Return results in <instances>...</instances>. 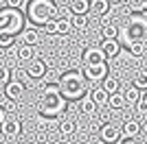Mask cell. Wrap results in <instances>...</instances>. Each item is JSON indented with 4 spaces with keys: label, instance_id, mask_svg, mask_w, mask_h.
<instances>
[{
    "label": "cell",
    "instance_id": "34",
    "mask_svg": "<svg viewBox=\"0 0 147 144\" xmlns=\"http://www.w3.org/2000/svg\"><path fill=\"white\" fill-rule=\"evenodd\" d=\"M7 5L11 7V9H20V7L24 5V0H7Z\"/></svg>",
    "mask_w": 147,
    "mask_h": 144
},
{
    "label": "cell",
    "instance_id": "14",
    "mask_svg": "<svg viewBox=\"0 0 147 144\" xmlns=\"http://www.w3.org/2000/svg\"><path fill=\"white\" fill-rule=\"evenodd\" d=\"M108 105H110L112 109H123L127 105V101H125V96H123L121 92H112V94H108Z\"/></svg>",
    "mask_w": 147,
    "mask_h": 144
},
{
    "label": "cell",
    "instance_id": "39",
    "mask_svg": "<svg viewBox=\"0 0 147 144\" xmlns=\"http://www.w3.org/2000/svg\"><path fill=\"white\" fill-rule=\"evenodd\" d=\"M61 144H75V142H73V140H70V138H66V140H64V142H61Z\"/></svg>",
    "mask_w": 147,
    "mask_h": 144
},
{
    "label": "cell",
    "instance_id": "30",
    "mask_svg": "<svg viewBox=\"0 0 147 144\" xmlns=\"http://www.w3.org/2000/svg\"><path fill=\"white\" fill-rule=\"evenodd\" d=\"M13 33H9V31H0V46L2 48H7V46H11L13 44Z\"/></svg>",
    "mask_w": 147,
    "mask_h": 144
},
{
    "label": "cell",
    "instance_id": "18",
    "mask_svg": "<svg viewBox=\"0 0 147 144\" xmlns=\"http://www.w3.org/2000/svg\"><path fill=\"white\" fill-rule=\"evenodd\" d=\"M75 131H77V122L75 120H61L59 122V133L64 138H70Z\"/></svg>",
    "mask_w": 147,
    "mask_h": 144
},
{
    "label": "cell",
    "instance_id": "25",
    "mask_svg": "<svg viewBox=\"0 0 147 144\" xmlns=\"http://www.w3.org/2000/svg\"><path fill=\"white\" fill-rule=\"evenodd\" d=\"M145 37V24H132V31H129V42L134 39H143Z\"/></svg>",
    "mask_w": 147,
    "mask_h": 144
},
{
    "label": "cell",
    "instance_id": "9",
    "mask_svg": "<svg viewBox=\"0 0 147 144\" xmlns=\"http://www.w3.org/2000/svg\"><path fill=\"white\" fill-rule=\"evenodd\" d=\"M103 61H108L105 59V55H103V50L101 48H86L84 50V66H88V63H103Z\"/></svg>",
    "mask_w": 147,
    "mask_h": 144
},
{
    "label": "cell",
    "instance_id": "40",
    "mask_svg": "<svg viewBox=\"0 0 147 144\" xmlns=\"http://www.w3.org/2000/svg\"><path fill=\"white\" fill-rule=\"evenodd\" d=\"M108 2H110V5H117V2H121V0H108Z\"/></svg>",
    "mask_w": 147,
    "mask_h": 144
},
{
    "label": "cell",
    "instance_id": "32",
    "mask_svg": "<svg viewBox=\"0 0 147 144\" xmlns=\"http://www.w3.org/2000/svg\"><path fill=\"white\" fill-rule=\"evenodd\" d=\"M16 107H18V101L5 98V103H2V109H5V111H16Z\"/></svg>",
    "mask_w": 147,
    "mask_h": 144
},
{
    "label": "cell",
    "instance_id": "23",
    "mask_svg": "<svg viewBox=\"0 0 147 144\" xmlns=\"http://www.w3.org/2000/svg\"><path fill=\"white\" fill-rule=\"evenodd\" d=\"M33 55H35V50H33V46H29V44H24V46L18 48V59L20 61H31Z\"/></svg>",
    "mask_w": 147,
    "mask_h": 144
},
{
    "label": "cell",
    "instance_id": "6",
    "mask_svg": "<svg viewBox=\"0 0 147 144\" xmlns=\"http://www.w3.org/2000/svg\"><path fill=\"white\" fill-rule=\"evenodd\" d=\"M24 92H26V87H24V83L22 81H18V79H9L5 83V96L7 98H13V101H18V98H22L24 96Z\"/></svg>",
    "mask_w": 147,
    "mask_h": 144
},
{
    "label": "cell",
    "instance_id": "19",
    "mask_svg": "<svg viewBox=\"0 0 147 144\" xmlns=\"http://www.w3.org/2000/svg\"><path fill=\"white\" fill-rule=\"evenodd\" d=\"M70 11L86 15V13L90 11V0H70Z\"/></svg>",
    "mask_w": 147,
    "mask_h": 144
},
{
    "label": "cell",
    "instance_id": "35",
    "mask_svg": "<svg viewBox=\"0 0 147 144\" xmlns=\"http://www.w3.org/2000/svg\"><path fill=\"white\" fill-rule=\"evenodd\" d=\"M132 7H134V9H138V7H141V9H147V0H132Z\"/></svg>",
    "mask_w": 147,
    "mask_h": 144
},
{
    "label": "cell",
    "instance_id": "24",
    "mask_svg": "<svg viewBox=\"0 0 147 144\" xmlns=\"http://www.w3.org/2000/svg\"><path fill=\"white\" fill-rule=\"evenodd\" d=\"M101 87H103L108 94H112V92H119V79H117V77H105Z\"/></svg>",
    "mask_w": 147,
    "mask_h": 144
},
{
    "label": "cell",
    "instance_id": "43",
    "mask_svg": "<svg viewBox=\"0 0 147 144\" xmlns=\"http://www.w3.org/2000/svg\"><path fill=\"white\" fill-rule=\"evenodd\" d=\"M145 98H147V94H145Z\"/></svg>",
    "mask_w": 147,
    "mask_h": 144
},
{
    "label": "cell",
    "instance_id": "26",
    "mask_svg": "<svg viewBox=\"0 0 147 144\" xmlns=\"http://www.w3.org/2000/svg\"><path fill=\"white\" fill-rule=\"evenodd\" d=\"M101 35H103V39H117L119 37V29L114 26V24H103Z\"/></svg>",
    "mask_w": 147,
    "mask_h": 144
},
{
    "label": "cell",
    "instance_id": "3",
    "mask_svg": "<svg viewBox=\"0 0 147 144\" xmlns=\"http://www.w3.org/2000/svg\"><path fill=\"white\" fill-rule=\"evenodd\" d=\"M64 107H66V98L61 94H46L44 92V96L37 101V111L42 116H59L61 111H64Z\"/></svg>",
    "mask_w": 147,
    "mask_h": 144
},
{
    "label": "cell",
    "instance_id": "42",
    "mask_svg": "<svg viewBox=\"0 0 147 144\" xmlns=\"http://www.w3.org/2000/svg\"><path fill=\"white\" fill-rule=\"evenodd\" d=\"M129 144H134V142H129Z\"/></svg>",
    "mask_w": 147,
    "mask_h": 144
},
{
    "label": "cell",
    "instance_id": "12",
    "mask_svg": "<svg viewBox=\"0 0 147 144\" xmlns=\"http://www.w3.org/2000/svg\"><path fill=\"white\" fill-rule=\"evenodd\" d=\"M101 50H103L105 59H112V57H117L119 53H121V46H119L117 39H103V44H101Z\"/></svg>",
    "mask_w": 147,
    "mask_h": 144
},
{
    "label": "cell",
    "instance_id": "37",
    "mask_svg": "<svg viewBox=\"0 0 147 144\" xmlns=\"http://www.w3.org/2000/svg\"><path fill=\"white\" fill-rule=\"evenodd\" d=\"M143 50L147 53V37H143Z\"/></svg>",
    "mask_w": 147,
    "mask_h": 144
},
{
    "label": "cell",
    "instance_id": "17",
    "mask_svg": "<svg viewBox=\"0 0 147 144\" xmlns=\"http://www.w3.org/2000/svg\"><path fill=\"white\" fill-rule=\"evenodd\" d=\"M73 31V22L68 18H59V20H55V33L57 35H68Z\"/></svg>",
    "mask_w": 147,
    "mask_h": 144
},
{
    "label": "cell",
    "instance_id": "31",
    "mask_svg": "<svg viewBox=\"0 0 147 144\" xmlns=\"http://www.w3.org/2000/svg\"><path fill=\"white\" fill-rule=\"evenodd\" d=\"M9 79H11V72H9V68H7V66H0V85H5Z\"/></svg>",
    "mask_w": 147,
    "mask_h": 144
},
{
    "label": "cell",
    "instance_id": "8",
    "mask_svg": "<svg viewBox=\"0 0 147 144\" xmlns=\"http://www.w3.org/2000/svg\"><path fill=\"white\" fill-rule=\"evenodd\" d=\"M0 131H2V135H7V138H16V135L22 133V122H20L18 118H7L5 122H2V127H0Z\"/></svg>",
    "mask_w": 147,
    "mask_h": 144
},
{
    "label": "cell",
    "instance_id": "7",
    "mask_svg": "<svg viewBox=\"0 0 147 144\" xmlns=\"http://www.w3.org/2000/svg\"><path fill=\"white\" fill-rule=\"evenodd\" d=\"M99 138L103 140L105 144H114V142H119V138H121V129L114 127V125H103L99 129Z\"/></svg>",
    "mask_w": 147,
    "mask_h": 144
},
{
    "label": "cell",
    "instance_id": "29",
    "mask_svg": "<svg viewBox=\"0 0 147 144\" xmlns=\"http://www.w3.org/2000/svg\"><path fill=\"white\" fill-rule=\"evenodd\" d=\"M134 107H136V114L138 116H147V98H145V94L134 103Z\"/></svg>",
    "mask_w": 147,
    "mask_h": 144
},
{
    "label": "cell",
    "instance_id": "1",
    "mask_svg": "<svg viewBox=\"0 0 147 144\" xmlns=\"http://www.w3.org/2000/svg\"><path fill=\"white\" fill-rule=\"evenodd\" d=\"M59 92L64 98H70V101H77L84 94H88V79L84 77V72H66L64 77L59 79Z\"/></svg>",
    "mask_w": 147,
    "mask_h": 144
},
{
    "label": "cell",
    "instance_id": "22",
    "mask_svg": "<svg viewBox=\"0 0 147 144\" xmlns=\"http://www.w3.org/2000/svg\"><path fill=\"white\" fill-rule=\"evenodd\" d=\"M22 39H24V44H29V46H37L40 44V33H37L35 29H29L22 33Z\"/></svg>",
    "mask_w": 147,
    "mask_h": 144
},
{
    "label": "cell",
    "instance_id": "10",
    "mask_svg": "<svg viewBox=\"0 0 147 144\" xmlns=\"http://www.w3.org/2000/svg\"><path fill=\"white\" fill-rule=\"evenodd\" d=\"M26 77H31V79H42V77H46V63H44L42 59L31 61L29 68H26Z\"/></svg>",
    "mask_w": 147,
    "mask_h": 144
},
{
    "label": "cell",
    "instance_id": "27",
    "mask_svg": "<svg viewBox=\"0 0 147 144\" xmlns=\"http://www.w3.org/2000/svg\"><path fill=\"white\" fill-rule=\"evenodd\" d=\"M70 22H73V29H86L88 26V18L84 15V13H73Z\"/></svg>",
    "mask_w": 147,
    "mask_h": 144
},
{
    "label": "cell",
    "instance_id": "33",
    "mask_svg": "<svg viewBox=\"0 0 147 144\" xmlns=\"http://www.w3.org/2000/svg\"><path fill=\"white\" fill-rule=\"evenodd\" d=\"M44 92H46V94H61L59 92V83H49L46 87H44Z\"/></svg>",
    "mask_w": 147,
    "mask_h": 144
},
{
    "label": "cell",
    "instance_id": "16",
    "mask_svg": "<svg viewBox=\"0 0 147 144\" xmlns=\"http://www.w3.org/2000/svg\"><path fill=\"white\" fill-rule=\"evenodd\" d=\"M132 83H134L141 92H145V90H147V70H145V68H143V70H136V72H134V77H132Z\"/></svg>",
    "mask_w": 147,
    "mask_h": 144
},
{
    "label": "cell",
    "instance_id": "21",
    "mask_svg": "<svg viewBox=\"0 0 147 144\" xmlns=\"http://www.w3.org/2000/svg\"><path fill=\"white\" fill-rule=\"evenodd\" d=\"M123 96H125V101H127V105H134L136 101H138V98H141V90H138V87H136V85H132V87H127V90L123 92Z\"/></svg>",
    "mask_w": 147,
    "mask_h": 144
},
{
    "label": "cell",
    "instance_id": "41",
    "mask_svg": "<svg viewBox=\"0 0 147 144\" xmlns=\"http://www.w3.org/2000/svg\"><path fill=\"white\" fill-rule=\"evenodd\" d=\"M37 144H44V142H37Z\"/></svg>",
    "mask_w": 147,
    "mask_h": 144
},
{
    "label": "cell",
    "instance_id": "20",
    "mask_svg": "<svg viewBox=\"0 0 147 144\" xmlns=\"http://www.w3.org/2000/svg\"><path fill=\"white\" fill-rule=\"evenodd\" d=\"M88 94H90V98L97 103V105H105V103H108V92H105L103 87H94V90H90Z\"/></svg>",
    "mask_w": 147,
    "mask_h": 144
},
{
    "label": "cell",
    "instance_id": "11",
    "mask_svg": "<svg viewBox=\"0 0 147 144\" xmlns=\"http://www.w3.org/2000/svg\"><path fill=\"white\" fill-rule=\"evenodd\" d=\"M141 133V122L138 120H125L123 122V129H121V135L125 140H132V138H136Z\"/></svg>",
    "mask_w": 147,
    "mask_h": 144
},
{
    "label": "cell",
    "instance_id": "38",
    "mask_svg": "<svg viewBox=\"0 0 147 144\" xmlns=\"http://www.w3.org/2000/svg\"><path fill=\"white\" fill-rule=\"evenodd\" d=\"M81 144H97V142H94V140H84Z\"/></svg>",
    "mask_w": 147,
    "mask_h": 144
},
{
    "label": "cell",
    "instance_id": "5",
    "mask_svg": "<svg viewBox=\"0 0 147 144\" xmlns=\"http://www.w3.org/2000/svg\"><path fill=\"white\" fill-rule=\"evenodd\" d=\"M84 77L88 81H103L108 77V63H88L84 66Z\"/></svg>",
    "mask_w": 147,
    "mask_h": 144
},
{
    "label": "cell",
    "instance_id": "2",
    "mask_svg": "<svg viewBox=\"0 0 147 144\" xmlns=\"http://www.w3.org/2000/svg\"><path fill=\"white\" fill-rule=\"evenodd\" d=\"M26 13H29V20L35 26H44L46 22L55 20L57 5L53 0H31L29 7H26Z\"/></svg>",
    "mask_w": 147,
    "mask_h": 144
},
{
    "label": "cell",
    "instance_id": "15",
    "mask_svg": "<svg viewBox=\"0 0 147 144\" xmlns=\"http://www.w3.org/2000/svg\"><path fill=\"white\" fill-rule=\"evenodd\" d=\"M90 11L94 15H105L110 11V2L108 0H90Z\"/></svg>",
    "mask_w": 147,
    "mask_h": 144
},
{
    "label": "cell",
    "instance_id": "28",
    "mask_svg": "<svg viewBox=\"0 0 147 144\" xmlns=\"http://www.w3.org/2000/svg\"><path fill=\"white\" fill-rule=\"evenodd\" d=\"M129 53L134 55V57H143V55H145V50H143V39L129 42Z\"/></svg>",
    "mask_w": 147,
    "mask_h": 144
},
{
    "label": "cell",
    "instance_id": "36",
    "mask_svg": "<svg viewBox=\"0 0 147 144\" xmlns=\"http://www.w3.org/2000/svg\"><path fill=\"white\" fill-rule=\"evenodd\" d=\"M7 120V111L2 109V105H0V127H2V122Z\"/></svg>",
    "mask_w": 147,
    "mask_h": 144
},
{
    "label": "cell",
    "instance_id": "13",
    "mask_svg": "<svg viewBox=\"0 0 147 144\" xmlns=\"http://www.w3.org/2000/svg\"><path fill=\"white\" fill-rule=\"evenodd\" d=\"M97 107H99V105L90 98V94H84L79 98V109H81V114H84V116H92L94 111H97Z\"/></svg>",
    "mask_w": 147,
    "mask_h": 144
},
{
    "label": "cell",
    "instance_id": "4",
    "mask_svg": "<svg viewBox=\"0 0 147 144\" xmlns=\"http://www.w3.org/2000/svg\"><path fill=\"white\" fill-rule=\"evenodd\" d=\"M22 24H24V18H22V13L20 9H0V31H9V33H18L22 29Z\"/></svg>",
    "mask_w": 147,
    "mask_h": 144
}]
</instances>
